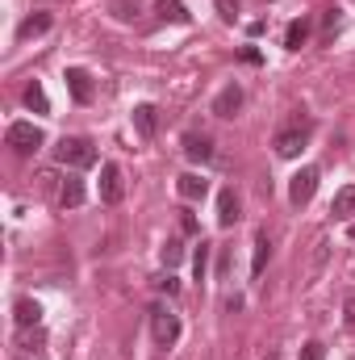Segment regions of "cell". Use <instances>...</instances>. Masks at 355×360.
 Wrapping results in <instances>:
<instances>
[{
	"instance_id": "6da1fadb",
	"label": "cell",
	"mask_w": 355,
	"mask_h": 360,
	"mask_svg": "<svg viewBox=\"0 0 355 360\" xmlns=\"http://www.w3.org/2000/svg\"><path fill=\"white\" fill-rule=\"evenodd\" d=\"M55 160L63 164V168H92L96 164V147H92L88 139H59L55 143Z\"/></svg>"
},
{
	"instance_id": "7a4b0ae2",
	"label": "cell",
	"mask_w": 355,
	"mask_h": 360,
	"mask_svg": "<svg viewBox=\"0 0 355 360\" xmlns=\"http://www.w3.org/2000/svg\"><path fill=\"white\" fill-rule=\"evenodd\" d=\"M4 143H8L17 155H34V151L46 143V134H42L34 122H13V126H8V134H4Z\"/></svg>"
},
{
	"instance_id": "3957f363",
	"label": "cell",
	"mask_w": 355,
	"mask_h": 360,
	"mask_svg": "<svg viewBox=\"0 0 355 360\" xmlns=\"http://www.w3.org/2000/svg\"><path fill=\"white\" fill-rule=\"evenodd\" d=\"M151 331H155V344H159V348H172L180 340V319L172 310L155 306V310H151Z\"/></svg>"
},
{
	"instance_id": "277c9868",
	"label": "cell",
	"mask_w": 355,
	"mask_h": 360,
	"mask_svg": "<svg viewBox=\"0 0 355 360\" xmlns=\"http://www.w3.org/2000/svg\"><path fill=\"white\" fill-rule=\"evenodd\" d=\"M318 180H322L318 168H301L297 176L288 180V201H293V205H309L314 193H318Z\"/></svg>"
},
{
	"instance_id": "5b68a950",
	"label": "cell",
	"mask_w": 355,
	"mask_h": 360,
	"mask_svg": "<svg viewBox=\"0 0 355 360\" xmlns=\"http://www.w3.org/2000/svg\"><path fill=\"white\" fill-rule=\"evenodd\" d=\"M305 139H309V126L280 130V134H276V155H280V160H297V155L305 151Z\"/></svg>"
},
{
	"instance_id": "8992f818",
	"label": "cell",
	"mask_w": 355,
	"mask_h": 360,
	"mask_svg": "<svg viewBox=\"0 0 355 360\" xmlns=\"http://www.w3.org/2000/svg\"><path fill=\"white\" fill-rule=\"evenodd\" d=\"M121 193H126V184H121V168H117V164H105V168H100V201H105V205H117Z\"/></svg>"
},
{
	"instance_id": "52a82bcc",
	"label": "cell",
	"mask_w": 355,
	"mask_h": 360,
	"mask_svg": "<svg viewBox=\"0 0 355 360\" xmlns=\"http://www.w3.org/2000/svg\"><path fill=\"white\" fill-rule=\"evenodd\" d=\"M239 109H243V89L239 84H226V89L213 96V113L217 117H234Z\"/></svg>"
},
{
	"instance_id": "ba28073f",
	"label": "cell",
	"mask_w": 355,
	"mask_h": 360,
	"mask_svg": "<svg viewBox=\"0 0 355 360\" xmlns=\"http://www.w3.org/2000/svg\"><path fill=\"white\" fill-rule=\"evenodd\" d=\"M84 197H88L84 180L72 172V176L63 180V188H59V205H63V210H80V205H84Z\"/></svg>"
},
{
	"instance_id": "9c48e42d",
	"label": "cell",
	"mask_w": 355,
	"mask_h": 360,
	"mask_svg": "<svg viewBox=\"0 0 355 360\" xmlns=\"http://www.w3.org/2000/svg\"><path fill=\"white\" fill-rule=\"evenodd\" d=\"M63 80H67V92H72L80 105H88V101H92V76L84 72V68H67V76H63Z\"/></svg>"
},
{
	"instance_id": "30bf717a",
	"label": "cell",
	"mask_w": 355,
	"mask_h": 360,
	"mask_svg": "<svg viewBox=\"0 0 355 360\" xmlns=\"http://www.w3.org/2000/svg\"><path fill=\"white\" fill-rule=\"evenodd\" d=\"M51 25H55V17H51V13H34V17H25V21L17 25V38H21V42H29V38H42Z\"/></svg>"
},
{
	"instance_id": "8fae6325",
	"label": "cell",
	"mask_w": 355,
	"mask_h": 360,
	"mask_svg": "<svg viewBox=\"0 0 355 360\" xmlns=\"http://www.w3.org/2000/svg\"><path fill=\"white\" fill-rule=\"evenodd\" d=\"M184 155H188L192 164H209V160H213V143H209L205 134H184Z\"/></svg>"
},
{
	"instance_id": "7c38bea8",
	"label": "cell",
	"mask_w": 355,
	"mask_h": 360,
	"mask_svg": "<svg viewBox=\"0 0 355 360\" xmlns=\"http://www.w3.org/2000/svg\"><path fill=\"white\" fill-rule=\"evenodd\" d=\"M239 222V197H234V188H222L217 193V226H234Z\"/></svg>"
},
{
	"instance_id": "4fadbf2b",
	"label": "cell",
	"mask_w": 355,
	"mask_h": 360,
	"mask_svg": "<svg viewBox=\"0 0 355 360\" xmlns=\"http://www.w3.org/2000/svg\"><path fill=\"white\" fill-rule=\"evenodd\" d=\"M176 193L184 197V201H201V197L209 193V180H201L196 172H184V176L176 180Z\"/></svg>"
},
{
	"instance_id": "5bb4252c",
	"label": "cell",
	"mask_w": 355,
	"mask_h": 360,
	"mask_svg": "<svg viewBox=\"0 0 355 360\" xmlns=\"http://www.w3.org/2000/svg\"><path fill=\"white\" fill-rule=\"evenodd\" d=\"M155 13L163 21H172V25H188L192 21V13L184 8V0H155Z\"/></svg>"
},
{
	"instance_id": "9a60e30c",
	"label": "cell",
	"mask_w": 355,
	"mask_h": 360,
	"mask_svg": "<svg viewBox=\"0 0 355 360\" xmlns=\"http://www.w3.org/2000/svg\"><path fill=\"white\" fill-rule=\"evenodd\" d=\"M305 42H309V17L288 21V30H284V46H288V51H301Z\"/></svg>"
},
{
	"instance_id": "2e32d148",
	"label": "cell",
	"mask_w": 355,
	"mask_h": 360,
	"mask_svg": "<svg viewBox=\"0 0 355 360\" xmlns=\"http://www.w3.org/2000/svg\"><path fill=\"white\" fill-rule=\"evenodd\" d=\"M251 248H255V252H251V272H255V276H264L267 260H272V239H267V231L255 235V243H251Z\"/></svg>"
},
{
	"instance_id": "e0dca14e",
	"label": "cell",
	"mask_w": 355,
	"mask_h": 360,
	"mask_svg": "<svg viewBox=\"0 0 355 360\" xmlns=\"http://www.w3.org/2000/svg\"><path fill=\"white\" fill-rule=\"evenodd\" d=\"M134 130H138V139H155V105L134 109Z\"/></svg>"
},
{
	"instance_id": "ac0fdd59",
	"label": "cell",
	"mask_w": 355,
	"mask_h": 360,
	"mask_svg": "<svg viewBox=\"0 0 355 360\" xmlns=\"http://www.w3.org/2000/svg\"><path fill=\"white\" fill-rule=\"evenodd\" d=\"M17 323H21V327H38V323H42V306H38L34 297H21V302H17Z\"/></svg>"
},
{
	"instance_id": "d6986e66",
	"label": "cell",
	"mask_w": 355,
	"mask_h": 360,
	"mask_svg": "<svg viewBox=\"0 0 355 360\" xmlns=\"http://www.w3.org/2000/svg\"><path fill=\"white\" fill-rule=\"evenodd\" d=\"M25 105H29L34 113H51V101H46V89H42L38 80H34V84L25 89Z\"/></svg>"
},
{
	"instance_id": "ffe728a7",
	"label": "cell",
	"mask_w": 355,
	"mask_h": 360,
	"mask_svg": "<svg viewBox=\"0 0 355 360\" xmlns=\"http://www.w3.org/2000/svg\"><path fill=\"white\" fill-rule=\"evenodd\" d=\"M335 214H355V184H343L339 193H335V205H330Z\"/></svg>"
},
{
	"instance_id": "44dd1931",
	"label": "cell",
	"mask_w": 355,
	"mask_h": 360,
	"mask_svg": "<svg viewBox=\"0 0 355 360\" xmlns=\"http://www.w3.org/2000/svg\"><path fill=\"white\" fill-rule=\"evenodd\" d=\"M209 252H213V243H196V256H192V272H196V281H205V272H209Z\"/></svg>"
},
{
	"instance_id": "7402d4cb",
	"label": "cell",
	"mask_w": 355,
	"mask_h": 360,
	"mask_svg": "<svg viewBox=\"0 0 355 360\" xmlns=\"http://www.w3.org/2000/svg\"><path fill=\"white\" fill-rule=\"evenodd\" d=\"M180 260H184V243H180V239H168V243H163V264L176 269Z\"/></svg>"
},
{
	"instance_id": "603a6c76",
	"label": "cell",
	"mask_w": 355,
	"mask_h": 360,
	"mask_svg": "<svg viewBox=\"0 0 355 360\" xmlns=\"http://www.w3.org/2000/svg\"><path fill=\"white\" fill-rule=\"evenodd\" d=\"M297 360H326V344H318V340H309L305 348H301V356Z\"/></svg>"
},
{
	"instance_id": "cb8c5ba5",
	"label": "cell",
	"mask_w": 355,
	"mask_h": 360,
	"mask_svg": "<svg viewBox=\"0 0 355 360\" xmlns=\"http://www.w3.org/2000/svg\"><path fill=\"white\" fill-rule=\"evenodd\" d=\"M217 17L222 21H239V0H217Z\"/></svg>"
},
{
	"instance_id": "d4e9b609",
	"label": "cell",
	"mask_w": 355,
	"mask_h": 360,
	"mask_svg": "<svg viewBox=\"0 0 355 360\" xmlns=\"http://www.w3.org/2000/svg\"><path fill=\"white\" fill-rule=\"evenodd\" d=\"M155 285H159V289H163L168 297H172V293H180V281H176V276H172V272H168V276H159Z\"/></svg>"
},
{
	"instance_id": "484cf974",
	"label": "cell",
	"mask_w": 355,
	"mask_h": 360,
	"mask_svg": "<svg viewBox=\"0 0 355 360\" xmlns=\"http://www.w3.org/2000/svg\"><path fill=\"white\" fill-rule=\"evenodd\" d=\"M180 226H184V235H196V231H201V226H196V214H188V210L180 214Z\"/></svg>"
},
{
	"instance_id": "4316f807",
	"label": "cell",
	"mask_w": 355,
	"mask_h": 360,
	"mask_svg": "<svg viewBox=\"0 0 355 360\" xmlns=\"http://www.w3.org/2000/svg\"><path fill=\"white\" fill-rule=\"evenodd\" d=\"M343 314H347V327L355 331V293L347 297V302H343Z\"/></svg>"
},
{
	"instance_id": "83f0119b",
	"label": "cell",
	"mask_w": 355,
	"mask_h": 360,
	"mask_svg": "<svg viewBox=\"0 0 355 360\" xmlns=\"http://www.w3.org/2000/svg\"><path fill=\"white\" fill-rule=\"evenodd\" d=\"M113 8H117V17H121V21H130V17H134V13H130V4H126V0H117V4H113Z\"/></svg>"
},
{
	"instance_id": "f1b7e54d",
	"label": "cell",
	"mask_w": 355,
	"mask_h": 360,
	"mask_svg": "<svg viewBox=\"0 0 355 360\" xmlns=\"http://www.w3.org/2000/svg\"><path fill=\"white\" fill-rule=\"evenodd\" d=\"M347 235H351V239H355V226H351V231H347Z\"/></svg>"
},
{
	"instance_id": "f546056e",
	"label": "cell",
	"mask_w": 355,
	"mask_h": 360,
	"mask_svg": "<svg viewBox=\"0 0 355 360\" xmlns=\"http://www.w3.org/2000/svg\"><path fill=\"white\" fill-rule=\"evenodd\" d=\"M267 360H280V356H267Z\"/></svg>"
}]
</instances>
